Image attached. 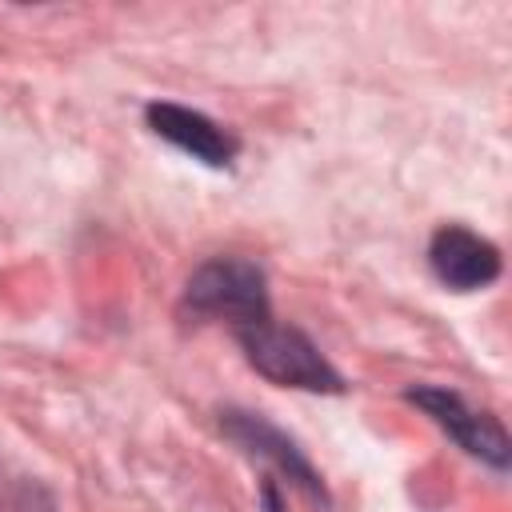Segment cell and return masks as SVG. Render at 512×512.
I'll return each instance as SVG.
<instances>
[{
	"mask_svg": "<svg viewBox=\"0 0 512 512\" xmlns=\"http://www.w3.org/2000/svg\"><path fill=\"white\" fill-rule=\"evenodd\" d=\"M248 360L256 372H264L276 384L288 388H312V392H340V376L324 364V356L296 332L280 328L272 320H256L248 328H236Z\"/></svg>",
	"mask_w": 512,
	"mask_h": 512,
	"instance_id": "obj_1",
	"label": "cell"
},
{
	"mask_svg": "<svg viewBox=\"0 0 512 512\" xmlns=\"http://www.w3.org/2000/svg\"><path fill=\"white\" fill-rule=\"evenodd\" d=\"M188 304L200 316L228 320L232 328H248L268 320L264 276L248 260H212L188 280Z\"/></svg>",
	"mask_w": 512,
	"mask_h": 512,
	"instance_id": "obj_2",
	"label": "cell"
},
{
	"mask_svg": "<svg viewBox=\"0 0 512 512\" xmlns=\"http://www.w3.org/2000/svg\"><path fill=\"white\" fill-rule=\"evenodd\" d=\"M428 264H432L436 280L456 288V292L484 288V284H492L500 276V252L484 236H476V232H468L460 224H448V228H440L432 236Z\"/></svg>",
	"mask_w": 512,
	"mask_h": 512,
	"instance_id": "obj_3",
	"label": "cell"
},
{
	"mask_svg": "<svg viewBox=\"0 0 512 512\" xmlns=\"http://www.w3.org/2000/svg\"><path fill=\"white\" fill-rule=\"evenodd\" d=\"M408 400L420 404L440 428H448L468 452H476V456H484V460H492V464L504 468V460H508V440H504V432H500L496 420L476 416L472 408H464L460 396H452V392H444V388H416V392H408Z\"/></svg>",
	"mask_w": 512,
	"mask_h": 512,
	"instance_id": "obj_4",
	"label": "cell"
},
{
	"mask_svg": "<svg viewBox=\"0 0 512 512\" xmlns=\"http://www.w3.org/2000/svg\"><path fill=\"white\" fill-rule=\"evenodd\" d=\"M148 124H152L156 136L172 140L176 148H184L188 156H196L204 164L224 168L236 156V140L228 132H220L208 116L188 112L180 104H148Z\"/></svg>",
	"mask_w": 512,
	"mask_h": 512,
	"instance_id": "obj_5",
	"label": "cell"
},
{
	"mask_svg": "<svg viewBox=\"0 0 512 512\" xmlns=\"http://www.w3.org/2000/svg\"><path fill=\"white\" fill-rule=\"evenodd\" d=\"M228 428H232V432H236V436H240L244 444H252L256 452L272 456V460H276V464H280V468H284L288 476H300V484H304V488H312V492H316V480H312L308 464H304V460H300V456L292 452V444H284V440H280V436H276L272 428H264V424H260V420H252V416L228 420Z\"/></svg>",
	"mask_w": 512,
	"mask_h": 512,
	"instance_id": "obj_6",
	"label": "cell"
}]
</instances>
